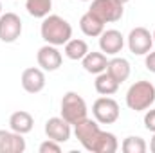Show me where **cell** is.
I'll use <instances>...</instances> for the list:
<instances>
[{
    "mask_svg": "<svg viewBox=\"0 0 155 153\" xmlns=\"http://www.w3.org/2000/svg\"><path fill=\"white\" fill-rule=\"evenodd\" d=\"M40 33H41V38L45 40L49 45H65L69 40L72 38V27L71 24L58 16V15H47L41 22V27H40Z\"/></svg>",
    "mask_w": 155,
    "mask_h": 153,
    "instance_id": "cell-1",
    "label": "cell"
},
{
    "mask_svg": "<svg viewBox=\"0 0 155 153\" xmlns=\"http://www.w3.org/2000/svg\"><path fill=\"white\" fill-rule=\"evenodd\" d=\"M155 103V86L150 81H135L126 92V106L135 112H144Z\"/></svg>",
    "mask_w": 155,
    "mask_h": 153,
    "instance_id": "cell-2",
    "label": "cell"
},
{
    "mask_svg": "<svg viewBox=\"0 0 155 153\" xmlns=\"http://www.w3.org/2000/svg\"><path fill=\"white\" fill-rule=\"evenodd\" d=\"M87 103L76 92H67L61 99V117L69 124H78L87 117Z\"/></svg>",
    "mask_w": 155,
    "mask_h": 153,
    "instance_id": "cell-3",
    "label": "cell"
},
{
    "mask_svg": "<svg viewBox=\"0 0 155 153\" xmlns=\"http://www.w3.org/2000/svg\"><path fill=\"white\" fill-rule=\"evenodd\" d=\"M101 128L97 124V121H92L88 117H85L83 121H79L78 124H74V135L76 139L81 142V146L87 150V151H92L96 150V144L101 137Z\"/></svg>",
    "mask_w": 155,
    "mask_h": 153,
    "instance_id": "cell-4",
    "label": "cell"
},
{
    "mask_svg": "<svg viewBox=\"0 0 155 153\" xmlns=\"http://www.w3.org/2000/svg\"><path fill=\"white\" fill-rule=\"evenodd\" d=\"M92 15H96L103 24L117 22L123 16V4L117 0H92V5L88 9Z\"/></svg>",
    "mask_w": 155,
    "mask_h": 153,
    "instance_id": "cell-5",
    "label": "cell"
},
{
    "mask_svg": "<svg viewBox=\"0 0 155 153\" xmlns=\"http://www.w3.org/2000/svg\"><path fill=\"white\" fill-rule=\"evenodd\" d=\"M92 114L96 117V121L101 124H114L119 119V105L116 99L103 96V97L96 99V103L92 106Z\"/></svg>",
    "mask_w": 155,
    "mask_h": 153,
    "instance_id": "cell-6",
    "label": "cell"
},
{
    "mask_svg": "<svg viewBox=\"0 0 155 153\" xmlns=\"http://www.w3.org/2000/svg\"><path fill=\"white\" fill-rule=\"evenodd\" d=\"M152 45H153V36L148 29L144 27H135L130 31L128 34V49L132 54H137V56H144L152 50Z\"/></svg>",
    "mask_w": 155,
    "mask_h": 153,
    "instance_id": "cell-7",
    "label": "cell"
},
{
    "mask_svg": "<svg viewBox=\"0 0 155 153\" xmlns=\"http://www.w3.org/2000/svg\"><path fill=\"white\" fill-rule=\"evenodd\" d=\"M22 34V20L15 13L0 15V40L4 43H13Z\"/></svg>",
    "mask_w": 155,
    "mask_h": 153,
    "instance_id": "cell-8",
    "label": "cell"
},
{
    "mask_svg": "<svg viewBox=\"0 0 155 153\" xmlns=\"http://www.w3.org/2000/svg\"><path fill=\"white\" fill-rule=\"evenodd\" d=\"M36 61L41 67V70H47V72H52V70H58L61 67V52L56 49V45H43L38 49V54H36Z\"/></svg>",
    "mask_w": 155,
    "mask_h": 153,
    "instance_id": "cell-9",
    "label": "cell"
},
{
    "mask_svg": "<svg viewBox=\"0 0 155 153\" xmlns=\"http://www.w3.org/2000/svg\"><path fill=\"white\" fill-rule=\"evenodd\" d=\"M72 124H69L63 117H51L47 122H45V135L56 142H67L71 139V130Z\"/></svg>",
    "mask_w": 155,
    "mask_h": 153,
    "instance_id": "cell-10",
    "label": "cell"
},
{
    "mask_svg": "<svg viewBox=\"0 0 155 153\" xmlns=\"http://www.w3.org/2000/svg\"><path fill=\"white\" fill-rule=\"evenodd\" d=\"M123 45H124V38L116 29H108L99 34V49H101V52H105L108 56L119 54Z\"/></svg>",
    "mask_w": 155,
    "mask_h": 153,
    "instance_id": "cell-11",
    "label": "cell"
},
{
    "mask_svg": "<svg viewBox=\"0 0 155 153\" xmlns=\"http://www.w3.org/2000/svg\"><path fill=\"white\" fill-rule=\"evenodd\" d=\"M25 151V139L22 133L0 130V153H24Z\"/></svg>",
    "mask_w": 155,
    "mask_h": 153,
    "instance_id": "cell-12",
    "label": "cell"
},
{
    "mask_svg": "<svg viewBox=\"0 0 155 153\" xmlns=\"http://www.w3.org/2000/svg\"><path fill=\"white\" fill-rule=\"evenodd\" d=\"M22 86L29 94H38L45 88V74L41 69L29 67L22 72Z\"/></svg>",
    "mask_w": 155,
    "mask_h": 153,
    "instance_id": "cell-13",
    "label": "cell"
},
{
    "mask_svg": "<svg viewBox=\"0 0 155 153\" xmlns=\"http://www.w3.org/2000/svg\"><path fill=\"white\" fill-rule=\"evenodd\" d=\"M81 65L83 69L88 72V74H101L107 70V65H108V60H107V54L105 52H87V56L81 60Z\"/></svg>",
    "mask_w": 155,
    "mask_h": 153,
    "instance_id": "cell-14",
    "label": "cell"
},
{
    "mask_svg": "<svg viewBox=\"0 0 155 153\" xmlns=\"http://www.w3.org/2000/svg\"><path fill=\"white\" fill-rule=\"evenodd\" d=\"M33 126H35V119L25 110H18V112L11 114V117H9V128L16 133L25 135L33 130Z\"/></svg>",
    "mask_w": 155,
    "mask_h": 153,
    "instance_id": "cell-15",
    "label": "cell"
},
{
    "mask_svg": "<svg viewBox=\"0 0 155 153\" xmlns=\"http://www.w3.org/2000/svg\"><path fill=\"white\" fill-rule=\"evenodd\" d=\"M79 27H81V31H83V34L85 36H99L103 31H105V24L96 16V15H92L90 11H87L83 16H81V20H79Z\"/></svg>",
    "mask_w": 155,
    "mask_h": 153,
    "instance_id": "cell-16",
    "label": "cell"
},
{
    "mask_svg": "<svg viewBox=\"0 0 155 153\" xmlns=\"http://www.w3.org/2000/svg\"><path fill=\"white\" fill-rule=\"evenodd\" d=\"M107 72L114 77V79H117L119 83H123V81H126L130 77L132 69H130L128 60H124V58H112V60H108Z\"/></svg>",
    "mask_w": 155,
    "mask_h": 153,
    "instance_id": "cell-17",
    "label": "cell"
},
{
    "mask_svg": "<svg viewBox=\"0 0 155 153\" xmlns=\"http://www.w3.org/2000/svg\"><path fill=\"white\" fill-rule=\"evenodd\" d=\"M119 81L114 79V77L110 76L107 70L105 72H101V74H97L96 77V83H94V86H96V92L97 94H101V96H112V94H116L117 88H119Z\"/></svg>",
    "mask_w": 155,
    "mask_h": 153,
    "instance_id": "cell-18",
    "label": "cell"
},
{
    "mask_svg": "<svg viewBox=\"0 0 155 153\" xmlns=\"http://www.w3.org/2000/svg\"><path fill=\"white\" fill-rule=\"evenodd\" d=\"M88 52V45L85 40H79V38H71L67 43H65V56L69 60H83Z\"/></svg>",
    "mask_w": 155,
    "mask_h": 153,
    "instance_id": "cell-19",
    "label": "cell"
},
{
    "mask_svg": "<svg viewBox=\"0 0 155 153\" xmlns=\"http://www.w3.org/2000/svg\"><path fill=\"white\" fill-rule=\"evenodd\" d=\"M25 9L35 18H45L52 9V0H25Z\"/></svg>",
    "mask_w": 155,
    "mask_h": 153,
    "instance_id": "cell-20",
    "label": "cell"
},
{
    "mask_svg": "<svg viewBox=\"0 0 155 153\" xmlns=\"http://www.w3.org/2000/svg\"><path fill=\"white\" fill-rule=\"evenodd\" d=\"M117 148H119V142L116 135L110 132H101V137L96 144L94 153H116Z\"/></svg>",
    "mask_w": 155,
    "mask_h": 153,
    "instance_id": "cell-21",
    "label": "cell"
},
{
    "mask_svg": "<svg viewBox=\"0 0 155 153\" xmlns=\"http://www.w3.org/2000/svg\"><path fill=\"white\" fill-rule=\"evenodd\" d=\"M121 150L124 153H146L148 144H146V141H144L143 137H134V135H130V137H126V139L123 141Z\"/></svg>",
    "mask_w": 155,
    "mask_h": 153,
    "instance_id": "cell-22",
    "label": "cell"
},
{
    "mask_svg": "<svg viewBox=\"0 0 155 153\" xmlns=\"http://www.w3.org/2000/svg\"><path fill=\"white\" fill-rule=\"evenodd\" d=\"M60 151H61L60 142H56L52 139H47L45 142L40 144V153H60Z\"/></svg>",
    "mask_w": 155,
    "mask_h": 153,
    "instance_id": "cell-23",
    "label": "cell"
},
{
    "mask_svg": "<svg viewBox=\"0 0 155 153\" xmlns=\"http://www.w3.org/2000/svg\"><path fill=\"white\" fill-rule=\"evenodd\" d=\"M144 126H146L148 132L155 133V108L146 112V115H144Z\"/></svg>",
    "mask_w": 155,
    "mask_h": 153,
    "instance_id": "cell-24",
    "label": "cell"
},
{
    "mask_svg": "<svg viewBox=\"0 0 155 153\" xmlns=\"http://www.w3.org/2000/svg\"><path fill=\"white\" fill-rule=\"evenodd\" d=\"M144 65H146V69H148L150 72H153V74H155V50H150V52L146 54Z\"/></svg>",
    "mask_w": 155,
    "mask_h": 153,
    "instance_id": "cell-25",
    "label": "cell"
},
{
    "mask_svg": "<svg viewBox=\"0 0 155 153\" xmlns=\"http://www.w3.org/2000/svg\"><path fill=\"white\" fill-rule=\"evenodd\" d=\"M150 150L155 153V133H153V137H152V141H150Z\"/></svg>",
    "mask_w": 155,
    "mask_h": 153,
    "instance_id": "cell-26",
    "label": "cell"
},
{
    "mask_svg": "<svg viewBox=\"0 0 155 153\" xmlns=\"http://www.w3.org/2000/svg\"><path fill=\"white\" fill-rule=\"evenodd\" d=\"M117 2H119V4H123V5H124V4H126V2H130V0H117Z\"/></svg>",
    "mask_w": 155,
    "mask_h": 153,
    "instance_id": "cell-27",
    "label": "cell"
},
{
    "mask_svg": "<svg viewBox=\"0 0 155 153\" xmlns=\"http://www.w3.org/2000/svg\"><path fill=\"white\" fill-rule=\"evenodd\" d=\"M0 15H2V2H0Z\"/></svg>",
    "mask_w": 155,
    "mask_h": 153,
    "instance_id": "cell-28",
    "label": "cell"
},
{
    "mask_svg": "<svg viewBox=\"0 0 155 153\" xmlns=\"http://www.w3.org/2000/svg\"><path fill=\"white\" fill-rule=\"evenodd\" d=\"M152 36H153V41H155V31H153V34H152Z\"/></svg>",
    "mask_w": 155,
    "mask_h": 153,
    "instance_id": "cell-29",
    "label": "cell"
},
{
    "mask_svg": "<svg viewBox=\"0 0 155 153\" xmlns=\"http://www.w3.org/2000/svg\"><path fill=\"white\" fill-rule=\"evenodd\" d=\"M81 2H88V0H81Z\"/></svg>",
    "mask_w": 155,
    "mask_h": 153,
    "instance_id": "cell-30",
    "label": "cell"
}]
</instances>
